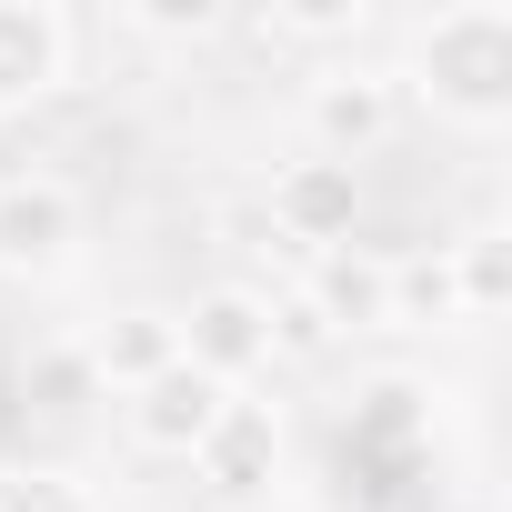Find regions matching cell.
Here are the masks:
<instances>
[{
	"label": "cell",
	"instance_id": "1",
	"mask_svg": "<svg viewBox=\"0 0 512 512\" xmlns=\"http://www.w3.org/2000/svg\"><path fill=\"white\" fill-rule=\"evenodd\" d=\"M402 111H432L462 141L512 131V11L502 0H442L402 31V61H382Z\"/></svg>",
	"mask_w": 512,
	"mask_h": 512
},
{
	"label": "cell",
	"instance_id": "2",
	"mask_svg": "<svg viewBox=\"0 0 512 512\" xmlns=\"http://www.w3.org/2000/svg\"><path fill=\"white\" fill-rule=\"evenodd\" d=\"M91 251V201L61 171H0V282H71Z\"/></svg>",
	"mask_w": 512,
	"mask_h": 512
},
{
	"label": "cell",
	"instance_id": "3",
	"mask_svg": "<svg viewBox=\"0 0 512 512\" xmlns=\"http://www.w3.org/2000/svg\"><path fill=\"white\" fill-rule=\"evenodd\" d=\"M181 322V362L221 392H251L272 372V292L262 282H201L191 302H171Z\"/></svg>",
	"mask_w": 512,
	"mask_h": 512
},
{
	"label": "cell",
	"instance_id": "4",
	"mask_svg": "<svg viewBox=\"0 0 512 512\" xmlns=\"http://www.w3.org/2000/svg\"><path fill=\"white\" fill-rule=\"evenodd\" d=\"M402 131V91H392V71L382 61H322L312 81H302V151H322V161H372L382 141Z\"/></svg>",
	"mask_w": 512,
	"mask_h": 512
},
{
	"label": "cell",
	"instance_id": "5",
	"mask_svg": "<svg viewBox=\"0 0 512 512\" xmlns=\"http://www.w3.org/2000/svg\"><path fill=\"white\" fill-rule=\"evenodd\" d=\"M262 221H272L282 251L322 262V251H342V241L362 231V171H352V161H322V151H292V161H272V181H262Z\"/></svg>",
	"mask_w": 512,
	"mask_h": 512
},
{
	"label": "cell",
	"instance_id": "6",
	"mask_svg": "<svg viewBox=\"0 0 512 512\" xmlns=\"http://www.w3.org/2000/svg\"><path fill=\"white\" fill-rule=\"evenodd\" d=\"M282 462H292L282 402H251V392H231L221 432H211V442L191 452V472H201V492H211L221 512H262V502L282 492Z\"/></svg>",
	"mask_w": 512,
	"mask_h": 512
},
{
	"label": "cell",
	"instance_id": "7",
	"mask_svg": "<svg viewBox=\"0 0 512 512\" xmlns=\"http://www.w3.org/2000/svg\"><path fill=\"white\" fill-rule=\"evenodd\" d=\"M81 71V21L61 0H0V111H41Z\"/></svg>",
	"mask_w": 512,
	"mask_h": 512
},
{
	"label": "cell",
	"instance_id": "8",
	"mask_svg": "<svg viewBox=\"0 0 512 512\" xmlns=\"http://www.w3.org/2000/svg\"><path fill=\"white\" fill-rule=\"evenodd\" d=\"M221 412H231V392L201 382L191 362H171L161 382H141V392L121 402V432H131V452H151V462H191V452L221 432Z\"/></svg>",
	"mask_w": 512,
	"mask_h": 512
},
{
	"label": "cell",
	"instance_id": "9",
	"mask_svg": "<svg viewBox=\"0 0 512 512\" xmlns=\"http://www.w3.org/2000/svg\"><path fill=\"white\" fill-rule=\"evenodd\" d=\"M292 292L312 302V322H322L332 342H372V332L392 322V251L342 241V251H322V262H302Z\"/></svg>",
	"mask_w": 512,
	"mask_h": 512
},
{
	"label": "cell",
	"instance_id": "10",
	"mask_svg": "<svg viewBox=\"0 0 512 512\" xmlns=\"http://www.w3.org/2000/svg\"><path fill=\"white\" fill-rule=\"evenodd\" d=\"M81 362L101 372L111 402H131L141 382H161V372L181 362V322H171V302H121V312H101V322L81 332Z\"/></svg>",
	"mask_w": 512,
	"mask_h": 512
},
{
	"label": "cell",
	"instance_id": "11",
	"mask_svg": "<svg viewBox=\"0 0 512 512\" xmlns=\"http://www.w3.org/2000/svg\"><path fill=\"white\" fill-rule=\"evenodd\" d=\"M442 272H452V312H462V332L492 322V312L512 302V241H502V221H472L462 241H442Z\"/></svg>",
	"mask_w": 512,
	"mask_h": 512
},
{
	"label": "cell",
	"instance_id": "12",
	"mask_svg": "<svg viewBox=\"0 0 512 512\" xmlns=\"http://www.w3.org/2000/svg\"><path fill=\"white\" fill-rule=\"evenodd\" d=\"M21 402L41 412V422H91L111 392H101V372L81 362V332H61V342H41L31 362H21Z\"/></svg>",
	"mask_w": 512,
	"mask_h": 512
},
{
	"label": "cell",
	"instance_id": "13",
	"mask_svg": "<svg viewBox=\"0 0 512 512\" xmlns=\"http://www.w3.org/2000/svg\"><path fill=\"white\" fill-rule=\"evenodd\" d=\"M382 332H462L442 241H432V251H392V322H382Z\"/></svg>",
	"mask_w": 512,
	"mask_h": 512
},
{
	"label": "cell",
	"instance_id": "14",
	"mask_svg": "<svg viewBox=\"0 0 512 512\" xmlns=\"http://www.w3.org/2000/svg\"><path fill=\"white\" fill-rule=\"evenodd\" d=\"M0 512H111L81 462H0Z\"/></svg>",
	"mask_w": 512,
	"mask_h": 512
},
{
	"label": "cell",
	"instance_id": "15",
	"mask_svg": "<svg viewBox=\"0 0 512 512\" xmlns=\"http://www.w3.org/2000/svg\"><path fill=\"white\" fill-rule=\"evenodd\" d=\"M251 31L282 41V51H352L372 31V11H362V0H302V11H262Z\"/></svg>",
	"mask_w": 512,
	"mask_h": 512
},
{
	"label": "cell",
	"instance_id": "16",
	"mask_svg": "<svg viewBox=\"0 0 512 512\" xmlns=\"http://www.w3.org/2000/svg\"><path fill=\"white\" fill-rule=\"evenodd\" d=\"M131 41H211L221 31V11H211V0H191V11H181V0H171V11H161V0H131V11H111Z\"/></svg>",
	"mask_w": 512,
	"mask_h": 512
},
{
	"label": "cell",
	"instance_id": "17",
	"mask_svg": "<svg viewBox=\"0 0 512 512\" xmlns=\"http://www.w3.org/2000/svg\"><path fill=\"white\" fill-rule=\"evenodd\" d=\"M452 512H482V502H452Z\"/></svg>",
	"mask_w": 512,
	"mask_h": 512
}]
</instances>
